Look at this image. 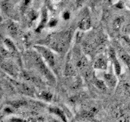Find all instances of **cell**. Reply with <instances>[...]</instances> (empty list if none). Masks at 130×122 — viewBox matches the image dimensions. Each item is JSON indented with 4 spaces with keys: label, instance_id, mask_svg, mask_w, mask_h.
I'll list each match as a JSON object with an SVG mask.
<instances>
[{
    "label": "cell",
    "instance_id": "5b68a950",
    "mask_svg": "<svg viewBox=\"0 0 130 122\" xmlns=\"http://www.w3.org/2000/svg\"><path fill=\"white\" fill-rule=\"evenodd\" d=\"M20 78L24 80V81L32 85L36 88L40 89H43L46 87L47 84L42 77L36 72L30 70V69H26V70H21L20 75Z\"/></svg>",
    "mask_w": 130,
    "mask_h": 122
},
{
    "label": "cell",
    "instance_id": "ac0fdd59",
    "mask_svg": "<svg viewBox=\"0 0 130 122\" xmlns=\"http://www.w3.org/2000/svg\"><path fill=\"white\" fill-rule=\"evenodd\" d=\"M49 111H50L51 113L55 114V116H59L60 118V120H62L64 122H67L66 115H65V113L63 112V110H61L59 108L55 107V106H51V107H50V108H49Z\"/></svg>",
    "mask_w": 130,
    "mask_h": 122
},
{
    "label": "cell",
    "instance_id": "7402d4cb",
    "mask_svg": "<svg viewBox=\"0 0 130 122\" xmlns=\"http://www.w3.org/2000/svg\"><path fill=\"white\" fill-rule=\"evenodd\" d=\"M59 21H58V20L55 19V18H51L49 20V21H48V24H47V26L48 27H50V28H55L57 26V24H58Z\"/></svg>",
    "mask_w": 130,
    "mask_h": 122
},
{
    "label": "cell",
    "instance_id": "ba28073f",
    "mask_svg": "<svg viewBox=\"0 0 130 122\" xmlns=\"http://www.w3.org/2000/svg\"><path fill=\"white\" fill-rule=\"evenodd\" d=\"M108 58L112 64V68L117 76H120L122 72V67L119 59L117 58L116 51L113 47H110L108 50Z\"/></svg>",
    "mask_w": 130,
    "mask_h": 122
},
{
    "label": "cell",
    "instance_id": "cb8c5ba5",
    "mask_svg": "<svg viewBox=\"0 0 130 122\" xmlns=\"http://www.w3.org/2000/svg\"><path fill=\"white\" fill-rule=\"evenodd\" d=\"M62 18L64 20H69L71 18V12L69 11H64L62 14Z\"/></svg>",
    "mask_w": 130,
    "mask_h": 122
},
{
    "label": "cell",
    "instance_id": "4316f807",
    "mask_svg": "<svg viewBox=\"0 0 130 122\" xmlns=\"http://www.w3.org/2000/svg\"><path fill=\"white\" fill-rule=\"evenodd\" d=\"M80 1L81 3H82V2H84V1H85V0H80Z\"/></svg>",
    "mask_w": 130,
    "mask_h": 122
},
{
    "label": "cell",
    "instance_id": "7c38bea8",
    "mask_svg": "<svg viewBox=\"0 0 130 122\" xmlns=\"http://www.w3.org/2000/svg\"><path fill=\"white\" fill-rule=\"evenodd\" d=\"M76 68H75L74 64L72 62L70 59L68 58L67 62L65 63L64 65V69H63V75L67 77H74L76 76Z\"/></svg>",
    "mask_w": 130,
    "mask_h": 122
},
{
    "label": "cell",
    "instance_id": "4fadbf2b",
    "mask_svg": "<svg viewBox=\"0 0 130 122\" xmlns=\"http://www.w3.org/2000/svg\"><path fill=\"white\" fill-rule=\"evenodd\" d=\"M41 20L40 23L38 24V27L36 28V32L37 33H40L41 31L43 30V28L47 25L48 24V13H47V10L46 7H42V12H41Z\"/></svg>",
    "mask_w": 130,
    "mask_h": 122
},
{
    "label": "cell",
    "instance_id": "52a82bcc",
    "mask_svg": "<svg viewBox=\"0 0 130 122\" xmlns=\"http://www.w3.org/2000/svg\"><path fill=\"white\" fill-rule=\"evenodd\" d=\"M1 68L6 74H7L11 78L14 79L20 78L21 70L18 67V65L9 58L6 59H2Z\"/></svg>",
    "mask_w": 130,
    "mask_h": 122
},
{
    "label": "cell",
    "instance_id": "30bf717a",
    "mask_svg": "<svg viewBox=\"0 0 130 122\" xmlns=\"http://www.w3.org/2000/svg\"><path fill=\"white\" fill-rule=\"evenodd\" d=\"M102 72H103V75H102L101 78L105 81L107 86L110 89L116 88L117 82H118V80H117L118 76L116 74L115 72H114L113 68L111 71L107 72V71H104Z\"/></svg>",
    "mask_w": 130,
    "mask_h": 122
},
{
    "label": "cell",
    "instance_id": "603a6c76",
    "mask_svg": "<svg viewBox=\"0 0 130 122\" xmlns=\"http://www.w3.org/2000/svg\"><path fill=\"white\" fill-rule=\"evenodd\" d=\"M31 3V0H22L21 3V11L24 12L25 11L27 7L29 6V4Z\"/></svg>",
    "mask_w": 130,
    "mask_h": 122
},
{
    "label": "cell",
    "instance_id": "2e32d148",
    "mask_svg": "<svg viewBox=\"0 0 130 122\" xmlns=\"http://www.w3.org/2000/svg\"><path fill=\"white\" fill-rule=\"evenodd\" d=\"M118 55H119V58L120 60L123 62L125 66L127 67L130 70V55L128 54L125 51H124L123 49L119 48L118 49Z\"/></svg>",
    "mask_w": 130,
    "mask_h": 122
},
{
    "label": "cell",
    "instance_id": "277c9868",
    "mask_svg": "<svg viewBox=\"0 0 130 122\" xmlns=\"http://www.w3.org/2000/svg\"><path fill=\"white\" fill-rule=\"evenodd\" d=\"M34 49L42 57L45 62L46 63L51 70L55 73L58 72L59 70V59L56 54L51 48L44 46H35Z\"/></svg>",
    "mask_w": 130,
    "mask_h": 122
},
{
    "label": "cell",
    "instance_id": "d4e9b609",
    "mask_svg": "<svg viewBox=\"0 0 130 122\" xmlns=\"http://www.w3.org/2000/svg\"><path fill=\"white\" fill-rule=\"evenodd\" d=\"M117 122H130V116H122L118 119Z\"/></svg>",
    "mask_w": 130,
    "mask_h": 122
},
{
    "label": "cell",
    "instance_id": "7a4b0ae2",
    "mask_svg": "<svg viewBox=\"0 0 130 122\" xmlns=\"http://www.w3.org/2000/svg\"><path fill=\"white\" fill-rule=\"evenodd\" d=\"M72 41V32L70 30L61 31L49 37V47L55 52L60 55L66 53Z\"/></svg>",
    "mask_w": 130,
    "mask_h": 122
},
{
    "label": "cell",
    "instance_id": "3957f363",
    "mask_svg": "<svg viewBox=\"0 0 130 122\" xmlns=\"http://www.w3.org/2000/svg\"><path fill=\"white\" fill-rule=\"evenodd\" d=\"M72 61L77 72L82 75L85 81H91L93 77L95 74V72H93L94 68L90 66L86 56L80 51V50L74 49L72 54Z\"/></svg>",
    "mask_w": 130,
    "mask_h": 122
},
{
    "label": "cell",
    "instance_id": "6da1fadb",
    "mask_svg": "<svg viewBox=\"0 0 130 122\" xmlns=\"http://www.w3.org/2000/svg\"><path fill=\"white\" fill-rule=\"evenodd\" d=\"M24 59L28 69L38 73L48 85H55L56 77L55 72L50 68L42 57L36 50L27 51L24 55Z\"/></svg>",
    "mask_w": 130,
    "mask_h": 122
},
{
    "label": "cell",
    "instance_id": "44dd1931",
    "mask_svg": "<svg viewBox=\"0 0 130 122\" xmlns=\"http://www.w3.org/2000/svg\"><path fill=\"white\" fill-rule=\"evenodd\" d=\"M123 20L124 19L122 18V17H118V18H116L115 20H114L113 26H114V28H116V29H119V28L121 27L122 24H123V22H124Z\"/></svg>",
    "mask_w": 130,
    "mask_h": 122
},
{
    "label": "cell",
    "instance_id": "9c48e42d",
    "mask_svg": "<svg viewBox=\"0 0 130 122\" xmlns=\"http://www.w3.org/2000/svg\"><path fill=\"white\" fill-rule=\"evenodd\" d=\"M108 56L103 54H99L98 55L93 64V68L99 72H104L108 69Z\"/></svg>",
    "mask_w": 130,
    "mask_h": 122
},
{
    "label": "cell",
    "instance_id": "484cf974",
    "mask_svg": "<svg viewBox=\"0 0 130 122\" xmlns=\"http://www.w3.org/2000/svg\"><path fill=\"white\" fill-rule=\"evenodd\" d=\"M123 40H124V42H125V44L127 45L128 48L130 50V37H128V36H124L123 37Z\"/></svg>",
    "mask_w": 130,
    "mask_h": 122
},
{
    "label": "cell",
    "instance_id": "e0dca14e",
    "mask_svg": "<svg viewBox=\"0 0 130 122\" xmlns=\"http://www.w3.org/2000/svg\"><path fill=\"white\" fill-rule=\"evenodd\" d=\"M37 98H38V99H42L45 102H51L53 99V94L49 90L42 89L41 91H39V93H38Z\"/></svg>",
    "mask_w": 130,
    "mask_h": 122
},
{
    "label": "cell",
    "instance_id": "8992f818",
    "mask_svg": "<svg viewBox=\"0 0 130 122\" xmlns=\"http://www.w3.org/2000/svg\"><path fill=\"white\" fill-rule=\"evenodd\" d=\"M12 84L15 86V90L20 95L30 97V98H36L38 93L36 91V87L26 82V81H18L16 79L10 77Z\"/></svg>",
    "mask_w": 130,
    "mask_h": 122
},
{
    "label": "cell",
    "instance_id": "9a60e30c",
    "mask_svg": "<svg viewBox=\"0 0 130 122\" xmlns=\"http://www.w3.org/2000/svg\"><path fill=\"white\" fill-rule=\"evenodd\" d=\"M6 29L7 31V34L11 37H16L19 34V28L14 21H9L6 22Z\"/></svg>",
    "mask_w": 130,
    "mask_h": 122
},
{
    "label": "cell",
    "instance_id": "ffe728a7",
    "mask_svg": "<svg viewBox=\"0 0 130 122\" xmlns=\"http://www.w3.org/2000/svg\"><path fill=\"white\" fill-rule=\"evenodd\" d=\"M38 16H39L38 13L36 11L31 10L28 13V20H29L30 22H32V21H34L35 20H37V19L38 18Z\"/></svg>",
    "mask_w": 130,
    "mask_h": 122
},
{
    "label": "cell",
    "instance_id": "5bb4252c",
    "mask_svg": "<svg viewBox=\"0 0 130 122\" xmlns=\"http://www.w3.org/2000/svg\"><path fill=\"white\" fill-rule=\"evenodd\" d=\"M91 82L93 83V85H94V86L99 89L100 91L102 92H106L107 90V85H106L105 81L101 78V77H97L96 74H94V76L93 77V78L91 80Z\"/></svg>",
    "mask_w": 130,
    "mask_h": 122
},
{
    "label": "cell",
    "instance_id": "8fae6325",
    "mask_svg": "<svg viewBox=\"0 0 130 122\" xmlns=\"http://www.w3.org/2000/svg\"><path fill=\"white\" fill-rule=\"evenodd\" d=\"M91 24H92V22H91L90 16H89V11L87 10H85V11L83 12V14L81 16L80 20L78 21L77 26H78V28L80 30L86 31L91 28Z\"/></svg>",
    "mask_w": 130,
    "mask_h": 122
},
{
    "label": "cell",
    "instance_id": "83f0119b",
    "mask_svg": "<svg viewBox=\"0 0 130 122\" xmlns=\"http://www.w3.org/2000/svg\"><path fill=\"white\" fill-rule=\"evenodd\" d=\"M57 1H59V0H57Z\"/></svg>",
    "mask_w": 130,
    "mask_h": 122
},
{
    "label": "cell",
    "instance_id": "d6986e66",
    "mask_svg": "<svg viewBox=\"0 0 130 122\" xmlns=\"http://www.w3.org/2000/svg\"><path fill=\"white\" fill-rule=\"evenodd\" d=\"M3 46L5 47L11 53H16L17 52V48H16L13 41L10 38H5L3 40Z\"/></svg>",
    "mask_w": 130,
    "mask_h": 122
}]
</instances>
